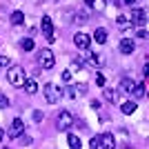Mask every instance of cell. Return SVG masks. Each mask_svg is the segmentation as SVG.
<instances>
[{
  "label": "cell",
  "mask_w": 149,
  "mask_h": 149,
  "mask_svg": "<svg viewBox=\"0 0 149 149\" xmlns=\"http://www.w3.org/2000/svg\"><path fill=\"white\" fill-rule=\"evenodd\" d=\"M22 87H25V91H27V93H31V96L38 91V85H36V80H33V78H25Z\"/></svg>",
  "instance_id": "cell-13"
},
{
  "label": "cell",
  "mask_w": 149,
  "mask_h": 149,
  "mask_svg": "<svg viewBox=\"0 0 149 149\" xmlns=\"http://www.w3.org/2000/svg\"><path fill=\"white\" fill-rule=\"evenodd\" d=\"M38 60H40V67H42V69H54V65H56V58H54V54H51L49 49L40 51Z\"/></svg>",
  "instance_id": "cell-3"
},
{
  "label": "cell",
  "mask_w": 149,
  "mask_h": 149,
  "mask_svg": "<svg viewBox=\"0 0 149 149\" xmlns=\"http://www.w3.org/2000/svg\"><path fill=\"white\" fill-rule=\"evenodd\" d=\"M74 45L78 47V49H89V45H91V36H87V33L78 31V33L74 36Z\"/></svg>",
  "instance_id": "cell-5"
},
{
  "label": "cell",
  "mask_w": 149,
  "mask_h": 149,
  "mask_svg": "<svg viewBox=\"0 0 149 149\" xmlns=\"http://www.w3.org/2000/svg\"><path fill=\"white\" fill-rule=\"evenodd\" d=\"M22 131H25V125H22V120H20V118H16L11 123V129H9V138L16 140L18 136H22Z\"/></svg>",
  "instance_id": "cell-7"
},
{
  "label": "cell",
  "mask_w": 149,
  "mask_h": 149,
  "mask_svg": "<svg viewBox=\"0 0 149 149\" xmlns=\"http://www.w3.org/2000/svg\"><path fill=\"white\" fill-rule=\"evenodd\" d=\"M45 98H47V102H51V105H56L58 100H60V89L56 87V85H54V82H47V85H45Z\"/></svg>",
  "instance_id": "cell-2"
},
{
  "label": "cell",
  "mask_w": 149,
  "mask_h": 149,
  "mask_svg": "<svg viewBox=\"0 0 149 149\" xmlns=\"http://www.w3.org/2000/svg\"><path fill=\"white\" fill-rule=\"evenodd\" d=\"M20 47H22L25 51H31V49H33V38H25V40L20 42Z\"/></svg>",
  "instance_id": "cell-22"
},
{
  "label": "cell",
  "mask_w": 149,
  "mask_h": 149,
  "mask_svg": "<svg viewBox=\"0 0 149 149\" xmlns=\"http://www.w3.org/2000/svg\"><path fill=\"white\" fill-rule=\"evenodd\" d=\"M134 87H136V82H134V80H129V78H123L118 89H120L123 93H131V89H134Z\"/></svg>",
  "instance_id": "cell-12"
},
{
  "label": "cell",
  "mask_w": 149,
  "mask_h": 149,
  "mask_svg": "<svg viewBox=\"0 0 149 149\" xmlns=\"http://www.w3.org/2000/svg\"><path fill=\"white\" fill-rule=\"evenodd\" d=\"M74 22H76V25H85V22H87V16H85V13H76V16H74Z\"/></svg>",
  "instance_id": "cell-23"
},
{
  "label": "cell",
  "mask_w": 149,
  "mask_h": 149,
  "mask_svg": "<svg viewBox=\"0 0 149 149\" xmlns=\"http://www.w3.org/2000/svg\"><path fill=\"white\" fill-rule=\"evenodd\" d=\"M33 120H42V113H40V111H33Z\"/></svg>",
  "instance_id": "cell-31"
},
{
  "label": "cell",
  "mask_w": 149,
  "mask_h": 149,
  "mask_svg": "<svg viewBox=\"0 0 149 149\" xmlns=\"http://www.w3.org/2000/svg\"><path fill=\"white\" fill-rule=\"evenodd\" d=\"M134 49H136V42H134V40H129V38H123V40H120V51H123L125 56L131 54Z\"/></svg>",
  "instance_id": "cell-10"
},
{
  "label": "cell",
  "mask_w": 149,
  "mask_h": 149,
  "mask_svg": "<svg viewBox=\"0 0 149 149\" xmlns=\"http://www.w3.org/2000/svg\"><path fill=\"white\" fill-rule=\"evenodd\" d=\"M120 109H123L125 116H131V113L136 111V102H123V107H120Z\"/></svg>",
  "instance_id": "cell-17"
},
{
  "label": "cell",
  "mask_w": 149,
  "mask_h": 149,
  "mask_svg": "<svg viewBox=\"0 0 149 149\" xmlns=\"http://www.w3.org/2000/svg\"><path fill=\"white\" fill-rule=\"evenodd\" d=\"M85 2H87V5H93V2H96V0H85Z\"/></svg>",
  "instance_id": "cell-32"
},
{
  "label": "cell",
  "mask_w": 149,
  "mask_h": 149,
  "mask_svg": "<svg viewBox=\"0 0 149 149\" xmlns=\"http://www.w3.org/2000/svg\"><path fill=\"white\" fill-rule=\"evenodd\" d=\"M40 27H42L45 38H47L49 42H54V25H51V18H49V16H45V18L40 20Z\"/></svg>",
  "instance_id": "cell-6"
},
{
  "label": "cell",
  "mask_w": 149,
  "mask_h": 149,
  "mask_svg": "<svg viewBox=\"0 0 149 149\" xmlns=\"http://www.w3.org/2000/svg\"><path fill=\"white\" fill-rule=\"evenodd\" d=\"M62 80H65V82H71V71H69V69H67V71H62Z\"/></svg>",
  "instance_id": "cell-26"
},
{
  "label": "cell",
  "mask_w": 149,
  "mask_h": 149,
  "mask_svg": "<svg viewBox=\"0 0 149 149\" xmlns=\"http://www.w3.org/2000/svg\"><path fill=\"white\" fill-rule=\"evenodd\" d=\"M71 123H74V116H71V113L69 111H60L58 113V120H56V127L60 131H67L69 127H71Z\"/></svg>",
  "instance_id": "cell-4"
},
{
  "label": "cell",
  "mask_w": 149,
  "mask_h": 149,
  "mask_svg": "<svg viewBox=\"0 0 149 149\" xmlns=\"http://www.w3.org/2000/svg\"><path fill=\"white\" fill-rule=\"evenodd\" d=\"M102 96H105L107 102H116V100H118V93H116V89H109V87H105Z\"/></svg>",
  "instance_id": "cell-15"
},
{
  "label": "cell",
  "mask_w": 149,
  "mask_h": 149,
  "mask_svg": "<svg viewBox=\"0 0 149 149\" xmlns=\"http://www.w3.org/2000/svg\"><path fill=\"white\" fill-rule=\"evenodd\" d=\"M131 96L134 98H145V85H136V87L131 89Z\"/></svg>",
  "instance_id": "cell-20"
},
{
  "label": "cell",
  "mask_w": 149,
  "mask_h": 149,
  "mask_svg": "<svg viewBox=\"0 0 149 149\" xmlns=\"http://www.w3.org/2000/svg\"><path fill=\"white\" fill-rule=\"evenodd\" d=\"M89 147H91V149H98L100 147V145H98V136H93L91 140H89Z\"/></svg>",
  "instance_id": "cell-25"
},
{
  "label": "cell",
  "mask_w": 149,
  "mask_h": 149,
  "mask_svg": "<svg viewBox=\"0 0 149 149\" xmlns=\"http://www.w3.org/2000/svg\"><path fill=\"white\" fill-rule=\"evenodd\" d=\"M138 38H140V40H143V38H147V29H140V31H138Z\"/></svg>",
  "instance_id": "cell-29"
},
{
  "label": "cell",
  "mask_w": 149,
  "mask_h": 149,
  "mask_svg": "<svg viewBox=\"0 0 149 149\" xmlns=\"http://www.w3.org/2000/svg\"><path fill=\"white\" fill-rule=\"evenodd\" d=\"M67 145H69L71 149H80V147H82L80 138L76 136V134H69V136H67Z\"/></svg>",
  "instance_id": "cell-14"
},
{
  "label": "cell",
  "mask_w": 149,
  "mask_h": 149,
  "mask_svg": "<svg viewBox=\"0 0 149 149\" xmlns=\"http://www.w3.org/2000/svg\"><path fill=\"white\" fill-rule=\"evenodd\" d=\"M7 80H9V85H13V87H22V82H25V69L20 67V65L11 67L7 71Z\"/></svg>",
  "instance_id": "cell-1"
},
{
  "label": "cell",
  "mask_w": 149,
  "mask_h": 149,
  "mask_svg": "<svg viewBox=\"0 0 149 149\" xmlns=\"http://www.w3.org/2000/svg\"><path fill=\"white\" fill-rule=\"evenodd\" d=\"M2 136H5V134H2V129H0V140H2Z\"/></svg>",
  "instance_id": "cell-33"
},
{
  "label": "cell",
  "mask_w": 149,
  "mask_h": 149,
  "mask_svg": "<svg viewBox=\"0 0 149 149\" xmlns=\"http://www.w3.org/2000/svg\"><path fill=\"white\" fill-rule=\"evenodd\" d=\"M96 82H98L100 87H105V76H102V74H98V76H96Z\"/></svg>",
  "instance_id": "cell-28"
},
{
  "label": "cell",
  "mask_w": 149,
  "mask_h": 149,
  "mask_svg": "<svg viewBox=\"0 0 149 149\" xmlns=\"http://www.w3.org/2000/svg\"><path fill=\"white\" fill-rule=\"evenodd\" d=\"M116 25H118L123 31H127V29L131 27V20H129V18H125V16H118V18H116Z\"/></svg>",
  "instance_id": "cell-16"
},
{
  "label": "cell",
  "mask_w": 149,
  "mask_h": 149,
  "mask_svg": "<svg viewBox=\"0 0 149 149\" xmlns=\"http://www.w3.org/2000/svg\"><path fill=\"white\" fill-rule=\"evenodd\" d=\"M87 60H89V54H87V56H76L74 58V65H76V67H85Z\"/></svg>",
  "instance_id": "cell-21"
},
{
  "label": "cell",
  "mask_w": 149,
  "mask_h": 149,
  "mask_svg": "<svg viewBox=\"0 0 149 149\" xmlns=\"http://www.w3.org/2000/svg\"><path fill=\"white\" fill-rule=\"evenodd\" d=\"M7 107H9V98L5 93H0V109H7Z\"/></svg>",
  "instance_id": "cell-24"
},
{
  "label": "cell",
  "mask_w": 149,
  "mask_h": 149,
  "mask_svg": "<svg viewBox=\"0 0 149 149\" xmlns=\"http://www.w3.org/2000/svg\"><path fill=\"white\" fill-rule=\"evenodd\" d=\"M76 89H78L80 93H87V85H85V82H78V85H76Z\"/></svg>",
  "instance_id": "cell-27"
},
{
  "label": "cell",
  "mask_w": 149,
  "mask_h": 149,
  "mask_svg": "<svg viewBox=\"0 0 149 149\" xmlns=\"http://www.w3.org/2000/svg\"><path fill=\"white\" fill-rule=\"evenodd\" d=\"M147 20V11L145 9H134L131 11V25H145Z\"/></svg>",
  "instance_id": "cell-8"
},
{
  "label": "cell",
  "mask_w": 149,
  "mask_h": 149,
  "mask_svg": "<svg viewBox=\"0 0 149 149\" xmlns=\"http://www.w3.org/2000/svg\"><path fill=\"white\" fill-rule=\"evenodd\" d=\"M93 40H96L98 45H105V42H107V29L98 27V29L93 31Z\"/></svg>",
  "instance_id": "cell-11"
},
{
  "label": "cell",
  "mask_w": 149,
  "mask_h": 149,
  "mask_svg": "<svg viewBox=\"0 0 149 149\" xmlns=\"http://www.w3.org/2000/svg\"><path fill=\"white\" fill-rule=\"evenodd\" d=\"M125 2H136V0H125Z\"/></svg>",
  "instance_id": "cell-34"
},
{
  "label": "cell",
  "mask_w": 149,
  "mask_h": 149,
  "mask_svg": "<svg viewBox=\"0 0 149 149\" xmlns=\"http://www.w3.org/2000/svg\"><path fill=\"white\" fill-rule=\"evenodd\" d=\"M2 65H9V58L7 56H0V67H2Z\"/></svg>",
  "instance_id": "cell-30"
},
{
  "label": "cell",
  "mask_w": 149,
  "mask_h": 149,
  "mask_svg": "<svg viewBox=\"0 0 149 149\" xmlns=\"http://www.w3.org/2000/svg\"><path fill=\"white\" fill-rule=\"evenodd\" d=\"M11 22L13 25H22V22H25V13L22 11H13L11 13Z\"/></svg>",
  "instance_id": "cell-19"
},
{
  "label": "cell",
  "mask_w": 149,
  "mask_h": 149,
  "mask_svg": "<svg viewBox=\"0 0 149 149\" xmlns=\"http://www.w3.org/2000/svg\"><path fill=\"white\" fill-rule=\"evenodd\" d=\"M102 62H105V58L100 56V54H89L87 65H102Z\"/></svg>",
  "instance_id": "cell-18"
},
{
  "label": "cell",
  "mask_w": 149,
  "mask_h": 149,
  "mask_svg": "<svg viewBox=\"0 0 149 149\" xmlns=\"http://www.w3.org/2000/svg\"><path fill=\"white\" fill-rule=\"evenodd\" d=\"M98 145H100V147H105V149L116 147V145H113V136L109 134V131H105V134H100V136H98Z\"/></svg>",
  "instance_id": "cell-9"
}]
</instances>
